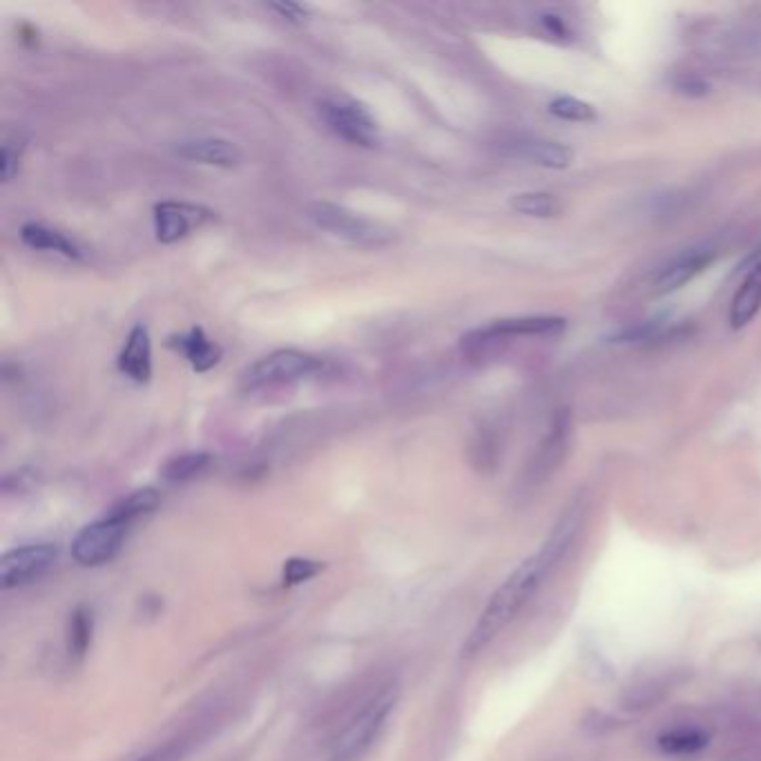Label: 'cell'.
I'll use <instances>...</instances> for the list:
<instances>
[{
  "label": "cell",
  "instance_id": "8fae6325",
  "mask_svg": "<svg viewBox=\"0 0 761 761\" xmlns=\"http://www.w3.org/2000/svg\"><path fill=\"white\" fill-rule=\"evenodd\" d=\"M119 371L137 384H148L152 378V340L146 324H137L130 331L117 360Z\"/></svg>",
  "mask_w": 761,
  "mask_h": 761
},
{
  "label": "cell",
  "instance_id": "cb8c5ba5",
  "mask_svg": "<svg viewBox=\"0 0 761 761\" xmlns=\"http://www.w3.org/2000/svg\"><path fill=\"white\" fill-rule=\"evenodd\" d=\"M271 9L282 16L284 21H291V23H304L306 16H308L306 7L293 5V3H277V5H271Z\"/></svg>",
  "mask_w": 761,
  "mask_h": 761
},
{
  "label": "cell",
  "instance_id": "4fadbf2b",
  "mask_svg": "<svg viewBox=\"0 0 761 761\" xmlns=\"http://www.w3.org/2000/svg\"><path fill=\"white\" fill-rule=\"evenodd\" d=\"M21 239L25 246L34 250H45V253H56L67 259H81L83 250L74 239L67 237L61 230H56L47 224H38V221H27L21 228Z\"/></svg>",
  "mask_w": 761,
  "mask_h": 761
},
{
  "label": "cell",
  "instance_id": "44dd1931",
  "mask_svg": "<svg viewBox=\"0 0 761 761\" xmlns=\"http://www.w3.org/2000/svg\"><path fill=\"white\" fill-rule=\"evenodd\" d=\"M549 112L554 117L563 119V121H574V123H587L596 119V112L590 103L572 99V96H561V99H554L549 103Z\"/></svg>",
  "mask_w": 761,
  "mask_h": 761
},
{
  "label": "cell",
  "instance_id": "7402d4cb",
  "mask_svg": "<svg viewBox=\"0 0 761 761\" xmlns=\"http://www.w3.org/2000/svg\"><path fill=\"white\" fill-rule=\"evenodd\" d=\"M320 570H322V563L306 561V558H291V561L284 565V583L288 585L304 583L308 579H313Z\"/></svg>",
  "mask_w": 761,
  "mask_h": 761
},
{
  "label": "cell",
  "instance_id": "6da1fadb",
  "mask_svg": "<svg viewBox=\"0 0 761 761\" xmlns=\"http://www.w3.org/2000/svg\"><path fill=\"white\" fill-rule=\"evenodd\" d=\"M572 532L574 516H567L563 523L554 529V534L547 538V543H543V547L538 549L536 554L525 558V561L507 576V581L500 585L494 596L489 599L487 608L480 614L478 623L469 634L465 648H462L467 657L485 650L487 645L516 619L518 612L525 608L529 599L538 592V587L543 585L549 572L554 570L558 558L563 556L567 543H570Z\"/></svg>",
  "mask_w": 761,
  "mask_h": 761
},
{
  "label": "cell",
  "instance_id": "8992f818",
  "mask_svg": "<svg viewBox=\"0 0 761 761\" xmlns=\"http://www.w3.org/2000/svg\"><path fill=\"white\" fill-rule=\"evenodd\" d=\"M393 708V695L391 692H384V695L371 699L366 706L355 715L346 728L342 730V735L335 741V750H333V761H353L358 759L369 744L373 737L378 735V730L382 728L384 719L389 717V712Z\"/></svg>",
  "mask_w": 761,
  "mask_h": 761
},
{
  "label": "cell",
  "instance_id": "5b68a950",
  "mask_svg": "<svg viewBox=\"0 0 761 761\" xmlns=\"http://www.w3.org/2000/svg\"><path fill=\"white\" fill-rule=\"evenodd\" d=\"M324 366L317 355L297 351V349H279L264 355L244 373V384L248 389L273 387V384L295 382L315 375Z\"/></svg>",
  "mask_w": 761,
  "mask_h": 761
},
{
  "label": "cell",
  "instance_id": "d6986e66",
  "mask_svg": "<svg viewBox=\"0 0 761 761\" xmlns=\"http://www.w3.org/2000/svg\"><path fill=\"white\" fill-rule=\"evenodd\" d=\"M92 628V614L88 610L79 608L72 614L70 628H67V650L74 657H83L88 652L92 643Z\"/></svg>",
  "mask_w": 761,
  "mask_h": 761
},
{
  "label": "cell",
  "instance_id": "4316f807",
  "mask_svg": "<svg viewBox=\"0 0 761 761\" xmlns=\"http://www.w3.org/2000/svg\"><path fill=\"white\" fill-rule=\"evenodd\" d=\"M143 761H159V757H148V759H143ZM163 761V759H161Z\"/></svg>",
  "mask_w": 761,
  "mask_h": 761
},
{
  "label": "cell",
  "instance_id": "ba28073f",
  "mask_svg": "<svg viewBox=\"0 0 761 761\" xmlns=\"http://www.w3.org/2000/svg\"><path fill=\"white\" fill-rule=\"evenodd\" d=\"M215 219L213 210L186 201H161L154 206V237L159 244H175Z\"/></svg>",
  "mask_w": 761,
  "mask_h": 761
},
{
  "label": "cell",
  "instance_id": "30bf717a",
  "mask_svg": "<svg viewBox=\"0 0 761 761\" xmlns=\"http://www.w3.org/2000/svg\"><path fill=\"white\" fill-rule=\"evenodd\" d=\"M715 259V250L710 248H692L686 253L674 257L668 266H663L659 275L654 277V291L666 295L672 291H679L681 286L692 282L699 273L706 271Z\"/></svg>",
  "mask_w": 761,
  "mask_h": 761
},
{
  "label": "cell",
  "instance_id": "ac0fdd59",
  "mask_svg": "<svg viewBox=\"0 0 761 761\" xmlns=\"http://www.w3.org/2000/svg\"><path fill=\"white\" fill-rule=\"evenodd\" d=\"M210 465V456L208 454H183L166 462L163 467V478L170 480V483H186V480L199 476L201 471H206Z\"/></svg>",
  "mask_w": 761,
  "mask_h": 761
},
{
  "label": "cell",
  "instance_id": "5bb4252c",
  "mask_svg": "<svg viewBox=\"0 0 761 761\" xmlns=\"http://www.w3.org/2000/svg\"><path fill=\"white\" fill-rule=\"evenodd\" d=\"M565 331V320L561 317H512V320H498L485 329L476 331V335L491 340V337L507 335H556Z\"/></svg>",
  "mask_w": 761,
  "mask_h": 761
},
{
  "label": "cell",
  "instance_id": "ffe728a7",
  "mask_svg": "<svg viewBox=\"0 0 761 761\" xmlns=\"http://www.w3.org/2000/svg\"><path fill=\"white\" fill-rule=\"evenodd\" d=\"M512 208L520 215L527 217H554L558 204L552 195L547 192H523V195H516L512 199Z\"/></svg>",
  "mask_w": 761,
  "mask_h": 761
},
{
  "label": "cell",
  "instance_id": "9c48e42d",
  "mask_svg": "<svg viewBox=\"0 0 761 761\" xmlns=\"http://www.w3.org/2000/svg\"><path fill=\"white\" fill-rule=\"evenodd\" d=\"M175 152L183 159L215 168H235L244 159V152L237 143L221 137H199L179 141L175 146Z\"/></svg>",
  "mask_w": 761,
  "mask_h": 761
},
{
  "label": "cell",
  "instance_id": "484cf974",
  "mask_svg": "<svg viewBox=\"0 0 761 761\" xmlns=\"http://www.w3.org/2000/svg\"><path fill=\"white\" fill-rule=\"evenodd\" d=\"M543 25L549 27L556 36H563L565 34V23L561 21V18L556 16H543Z\"/></svg>",
  "mask_w": 761,
  "mask_h": 761
},
{
  "label": "cell",
  "instance_id": "2e32d148",
  "mask_svg": "<svg viewBox=\"0 0 761 761\" xmlns=\"http://www.w3.org/2000/svg\"><path fill=\"white\" fill-rule=\"evenodd\" d=\"M518 154L529 161H534L536 166L552 168V170H563L570 166L574 159V152L567 146H563V143H556V141H525L520 143Z\"/></svg>",
  "mask_w": 761,
  "mask_h": 761
},
{
  "label": "cell",
  "instance_id": "3957f363",
  "mask_svg": "<svg viewBox=\"0 0 761 761\" xmlns=\"http://www.w3.org/2000/svg\"><path fill=\"white\" fill-rule=\"evenodd\" d=\"M317 112L335 137L351 146L375 148L380 143V125L362 103L349 96H324L317 101Z\"/></svg>",
  "mask_w": 761,
  "mask_h": 761
},
{
  "label": "cell",
  "instance_id": "52a82bcc",
  "mask_svg": "<svg viewBox=\"0 0 761 761\" xmlns=\"http://www.w3.org/2000/svg\"><path fill=\"white\" fill-rule=\"evenodd\" d=\"M56 558H59V547L52 543H36L12 549L0 561V585L5 590L34 583L52 570Z\"/></svg>",
  "mask_w": 761,
  "mask_h": 761
},
{
  "label": "cell",
  "instance_id": "e0dca14e",
  "mask_svg": "<svg viewBox=\"0 0 761 761\" xmlns=\"http://www.w3.org/2000/svg\"><path fill=\"white\" fill-rule=\"evenodd\" d=\"M708 746V735L699 728H677L659 737V748L666 755L686 757L697 755L699 750Z\"/></svg>",
  "mask_w": 761,
  "mask_h": 761
},
{
  "label": "cell",
  "instance_id": "277c9868",
  "mask_svg": "<svg viewBox=\"0 0 761 761\" xmlns=\"http://www.w3.org/2000/svg\"><path fill=\"white\" fill-rule=\"evenodd\" d=\"M134 520L110 509V514L85 525L72 543V558L83 567H99L110 563L128 536Z\"/></svg>",
  "mask_w": 761,
  "mask_h": 761
},
{
  "label": "cell",
  "instance_id": "d4e9b609",
  "mask_svg": "<svg viewBox=\"0 0 761 761\" xmlns=\"http://www.w3.org/2000/svg\"><path fill=\"white\" fill-rule=\"evenodd\" d=\"M677 88L681 94H688V96H703L708 92V85L703 83L701 79H692V76L690 79H683Z\"/></svg>",
  "mask_w": 761,
  "mask_h": 761
},
{
  "label": "cell",
  "instance_id": "603a6c76",
  "mask_svg": "<svg viewBox=\"0 0 761 761\" xmlns=\"http://www.w3.org/2000/svg\"><path fill=\"white\" fill-rule=\"evenodd\" d=\"M18 163H21V148L14 146L12 141H7L3 150H0V175H3V181H12Z\"/></svg>",
  "mask_w": 761,
  "mask_h": 761
},
{
  "label": "cell",
  "instance_id": "7c38bea8",
  "mask_svg": "<svg viewBox=\"0 0 761 761\" xmlns=\"http://www.w3.org/2000/svg\"><path fill=\"white\" fill-rule=\"evenodd\" d=\"M168 344L177 353H181L197 373L210 371L221 362V355H224V349H221L217 342L210 340L201 326H192L186 333L172 335Z\"/></svg>",
  "mask_w": 761,
  "mask_h": 761
},
{
  "label": "cell",
  "instance_id": "7a4b0ae2",
  "mask_svg": "<svg viewBox=\"0 0 761 761\" xmlns=\"http://www.w3.org/2000/svg\"><path fill=\"white\" fill-rule=\"evenodd\" d=\"M306 217L311 219L317 228L324 230V233H329L353 246L382 248L389 246L393 239H396L393 230L382 226L380 221L366 219L349 208L329 204V201H313V204H308Z\"/></svg>",
  "mask_w": 761,
  "mask_h": 761
},
{
  "label": "cell",
  "instance_id": "9a60e30c",
  "mask_svg": "<svg viewBox=\"0 0 761 761\" xmlns=\"http://www.w3.org/2000/svg\"><path fill=\"white\" fill-rule=\"evenodd\" d=\"M761 311V259L750 268L744 282H741L739 291L735 293V300L730 306V324L732 329H744L750 324Z\"/></svg>",
  "mask_w": 761,
  "mask_h": 761
}]
</instances>
